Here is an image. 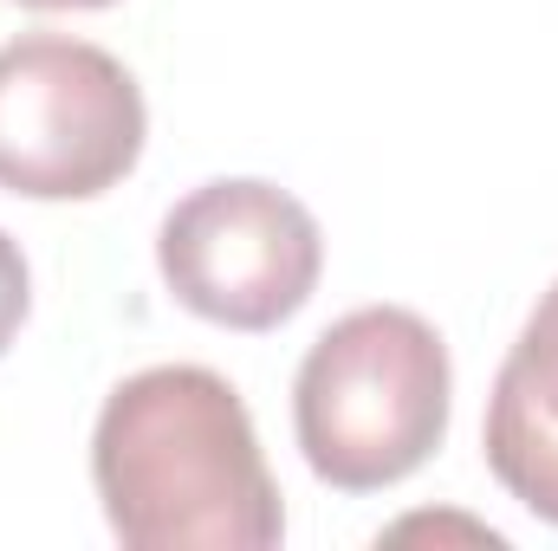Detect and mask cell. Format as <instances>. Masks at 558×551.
I'll use <instances>...</instances> for the list:
<instances>
[{
	"instance_id": "cell-7",
	"label": "cell",
	"mask_w": 558,
	"mask_h": 551,
	"mask_svg": "<svg viewBox=\"0 0 558 551\" xmlns=\"http://www.w3.org/2000/svg\"><path fill=\"white\" fill-rule=\"evenodd\" d=\"M20 7H39V13H59V7H78V13H85V7H111V0H20Z\"/></svg>"
},
{
	"instance_id": "cell-1",
	"label": "cell",
	"mask_w": 558,
	"mask_h": 551,
	"mask_svg": "<svg viewBox=\"0 0 558 551\" xmlns=\"http://www.w3.org/2000/svg\"><path fill=\"white\" fill-rule=\"evenodd\" d=\"M92 487L131 551H274L286 539L254 415L202 364H156L105 396Z\"/></svg>"
},
{
	"instance_id": "cell-5",
	"label": "cell",
	"mask_w": 558,
	"mask_h": 551,
	"mask_svg": "<svg viewBox=\"0 0 558 551\" xmlns=\"http://www.w3.org/2000/svg\"><path fill=\"white\" fill-rule=\"evenodd\" d=\"M494 480L558 526V279L539 292L526 331L513 338L494 396H487V428H481Z\"/></svg>"
},
{
	"instance_id": "cell-2",
	"label": "cell",
	"mask_w": 558,
	"mask_h": 551,
	"mask_svg": "<svg viewBox=\"0 0 558 551\" xmlns=\"http://www.w3.org/2000/svg\"><path fill=\"white\" fill-rule=\"evenodd\" d=\"M448 344L410 305L344 311L299 364L292 428L305 467L338 493L410 480L448 434Z\"/></svg>"
},
{
	"instance_id": "cell-6",
	"label": "cell",
	"mask_w": 558,
	"mask_h": 551,
	"mask_svg": "<svg viewBox=\"0 0 558 551\" xmlns=\"http://www.w3.org/2000/svg\"><path fill=\"white\" fill-rule=\"evenodd\" d=\"M26 311H33V279H26V260H20V247L0 234V357H7V344L20 338Z\"/></svg>"
},
{
	"instance_id": "cell-3",
	"label": "cell",
	"mask_w": 558,
	"mask_h": 551,
	"mask_svg": "<svg viewBox=\"0 0 558 551\" xmlns=\"http://www.w3.org/2000/svg\"><path fill=\"white\" fill-rule=\"evenodd\" d=\"M137 78L92 39L20 33L0 46V188L26 201H92L143 156Z\"/></svg>"
},
{
	"instance_id": "cell-4",
	"label": "cell",
	"mask_w": 558,
	"mask_h": 551,
	"mask_svg": "<svg viewBox=\"0 0 558 551\" xmlns=\"http://www.w3.org/2000/svg\"><path fill=\"white\" fill-rule=\"evenodd\" d=\"M156 267L195 318L228 331H274L318 292L325 241L299 195L234 175L202 182L162 215Z\"/></svg>"
}]
</instances>
